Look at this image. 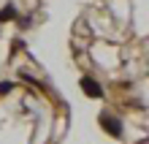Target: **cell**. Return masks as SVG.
<instances>
[{
    "label": "cell",
    "mask_w": 149,
    "mask_h": 144,
    "mask_svg": "<svg viewBox=\"0 0 149 144\" xmlns=\"http://www.w3.org/2000/svg\"><path fill=\"white\" fill-rule=\"evenodd\" d=\"M100 128L106 131L111 139H122V131H125V128H122V122H119L114 114H109V112L100 114Z\"/></svg>",
    "instance_id": "cell-1"
},
{
    "label": "cell",
    "mask_w": 149,
    "mask_h": 144,
    "mask_svg": "<svg viewBox=\"0 0 149 144\" xmlns=\"http://www.w3.org/2000/svg\"><path fill=\"white\" fill-rule=\"evenodd\" d=\"M14 90V82H0V95H8Z\"/></svg>",
    "instance_id": "cell-4"
},
{
    "label": "cell",
    "mask_w": 149,
    "mask_h": 144,
    "mask_svg": "<svg viewBox=\"0 0 149 144\" xmlns=\"http://www.w3.org/2000/svg\"><path fill=\"white\" fill-rule=\"evenodd\" d=\"M79 87H81V93L87 98H103V87L98 79H92V76H81L79 79Z\"/></svg>",
    "instance_id": "cell-2"
},
{
    "label": "cell",
    "mask_w": 149,
    "mask_h": 144,
    "mask_svg": "<svg viewBox=\"0 0 149 144\" xmlns=\"http://www.w3.org/2000/svg\"><path fill=\"white\" fill-rule=\"evenodd\" d=\"M16 16H19V14H16V6L14 3H6L3 8H0V25H3V22H14Z\"/></svg>",
    "instance_id": "cell-3"
},
{
    "label": "cell",
    "mask_w": 149,
    "mask_h": 144,
    "mask_svg": "<svg viewBox=\"0 0 149 144\" xmlns=\"http://www.w3.org/2000/svg\"><path fill=\"white\" fill-rule=\"evenodd\" d=\"M16 19H19V16H16ZM19 27H30V16H22V19H19Z\"/></svg>",
    "instance_id": "cell-5"
}]
</instances>
